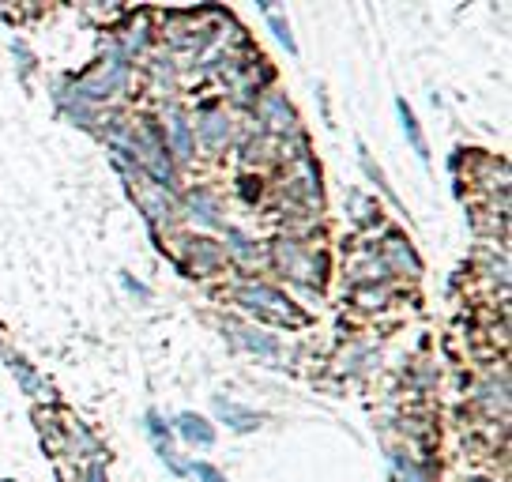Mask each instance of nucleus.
Wrapping results in <instances>:
<instances>
[{
  "instance_id": "obj_1",
  "label": "nucleus",
  "mask_w": 512,
  "mask_h": 482,
  "mask_svg": "<svg viewBox=\"0 0 512 482\" xmlns=\"http://www.w3.org/2000/svg\"><path fill=\"white\" fill-rule=\"evenodd\" d=\"M238 306H245L256 321H272V324H287V328H302L305 313L294 302H290L283 290L264 287V283H245L238 290Z\"/></svg>"
},
{
  "instance_id": "obj_2",
  "label": "nucleus",
  "mask_w": 512,
  "mask_h": 482,
  "mask_svg": "<svg viewBox=\"0 0 512 482\" xmlns=\"http://www.w3.org/2000/svg\"><path fill=\"white\" fill-rule=\"evenodd\" d=\"M211 407H215L219 422H223L226 430H234V434H253V430H260V422H264V415H260V411L245 407V403L226 400V396H215V400H211Z\"/></svg>"
},
{
  "instance_id": "obj_3",
  "label": "nucleus",
  "mask_w": 512,
  "mask_h": 482,
  "mask_svg": "<svg viewBox=\"0 0 512 482\" xmlns=\"http://www.w3.org/2000/svg\"><path fill=\"white\" fill-rule=\"evenodd\" d=\"M162 136H166V147L174 151L177 159H192V151H196V140H192L189 117H185V113H181V110L166 113V129H162Z\"/></svg>"
},
{
  "instance_id": "obj_4",
  "label": "nucleus",
  "mask_w": 512,
  "mask_h": 482,
  "mask_svg": "<svg viewBox=\"0 0 512 482\" xmlns=\"http://www.w3.org/2000/svg\"><path fill=\"white\" fill-rule=\"evenodd\" d=\"M177 434L185 437L189 445H196V449H211V445H215V426H211V418L196 415V411H181V415H177Z\"/></svg>"
},
{
  "instance_id": "obj_5",
  "label": "nucleus",
  "mask_w": 512,
  "mask_h": 482,
  "mask_svg": "<svg viewBox=\"0 0 512 482\" xmlns=\"http://www.w3.org/2000/svg\"><path fill=\"white\" fill-rule=\"evenodd\" d=\"M234 328V339H238L245 351L260 354V358H279L283 354V343L268 332H260V328H245V324H230Z\"/></svg>"
},
{
  "instance_id": "obj_6",
  "label": "nucleus",
  "mask_w": 512,
  "mask_h": 482,
  "mask_svg": "<svg viewBox=\"0 0 512 482\" xmlns=\"http://www.w3.org/2000/svg\"><path fill=\"white\" fill-rule=\"evenodd\" d=\"M384 268H396V272H411L415 275L422 264H418L415 249L407 245V238L403 234H388V241H384Z\"/></svg>"
},
{
  "instance_id": "obj_7",
  "label": "nucleus",
  "mask_w": 512,
  "mask_h": 482,
  "mask_svg": "<svg viewBox=\"0 0 512 482\" xmlns=\"http://www.w3.org/2000/svg\"><path fill=\"white\" fill-rule=\"evenodd\" d=\"M396 113H400V125H403V136H407V144H411V151L418 155V162H430V147H426V132H422V125H418L415 110L403 102V98H396Z\"/></svg>"
},
{
  "instance_id": "obj_8",
  "label": "nucleus",
  "mask_w": 512,
  "mask_h": 482,
  "mask_svg": "<svg viewBox=\"0 0 512 482\" xmlns=\"http://www.w3.org/2000/svg\"><path fill=\"white\" fill-rule=\"evenodd\" d=\"M260 117H268L272 129H294V106L279 91L260 98Z\"/></svg>"
},
{
  "instance_id": "obj_9",
  "label": "nucleus",
  "mask_w": 512,
  "mask_h": 482,
  "mask_svg": "<svg viewBox=\"0 0 512 482\" xmlns=\"http://www.w3.org/2000/svg\"><path fill=\"white\" fill-rule=\"evenodd\" d=\"M189 215L200 219L204 226H226L223 215H219V200H215L208 189H196V193L189 196Z\"/></svg>"
},
{
  "instance_id": "obj_10",
  "label": "nucleus",
  "mask_w": 512,
  "mask_h": 482,
  "mask_svg": "<svg viewBox=\"0 0 512 482\" xmlns=\"http://www.w3.org/2000/svg\"><path fill=\"white\" fill-rule=\"evenodd\" d=\"M260 12L268 16V27H272V34L279 38V46L287 49V57H298V42H294V31H290L287 16H279L272 4H260Z\"/></svg>"
},
{
  "instance_id": "obj_11",
  "label": "nucleus",
  "mask_w": 512,
  "mask_h": 482,
  "mask_svg": "<svg viewBox=\"0 0 512 482\" xmlns=\"http://www.w3.org/2000/svg\"><path fill=\"white\" fill-rule=\"evenodd\" d=\"M200 136H204V144L208 147L226 144V136H230V121H226L223 113H208V117H200Z\"/></svg>"
},
{
  "instance_id": "obj_12",
  "label": "nucleus",
  "mask_w": 512,
  "mask_h": 482,
  "mask_svg": "<svg viewBox=\"0 0 512 482\" xmlns=\"http://www.w3.org/2000/svg\"><path fill=\"white\" fill-rule=\"evenodd\" d=\"M144 430L151 434V441H155V452L174 449V434H170V426H166V418H162L159 411H147V415H144Z\"/></svg>"
},
{
  "instance_id": "obj_13",
  "label": "nucleus",
  "mask_w": 512,
  "mask_h": 482,
  "mask_svg": "<svg viewBox=\"0 0 512 482\" xmlns=\"http://www.w3.org/2000/svg\"><path fill=\"white\" fill-rule=\"evenodd\" d=\"M8 370L16 373L19 377V385H23V392H42V381H38V373L31 370V366H27V362H23V358H19V354H8Z\"/></svg>"
},
{
  "instance_id": "obj_14",
  "label": "nucleus",
  "mask_w": 512,
  "mask_h": 482,
  "mask_svg": "<svg viewBox=\"0 0 512 482\" xmlns=\"http://www.w3.org/2000/svg\"><path fill=\"white\" fill-rule=\"evenodd\" d=\"M362 170H366L369 181H373V185H377V189H381V193L388 196V200H392V208H400V196H396L392 189H388V181H384V174L377 170V166H373V159H369L366 151H362Z\"/></svg>"
},
{
  "instance_id": "obj_15",
  "label": "nucleus",
  "mask_w": 512,
  "mask_h": 482,
  "mask_svg": "<svg viewBox=\"0 0 512 482\" xmlns=\"http://www.w3.org/2000/svg\"><path fill=\"white\" fill-rule=\"evenodd\" d=\"M226 245H230L238 257H256V241H249L241 230H234V226H226Z\"/></svg>"
},
{
  "instance_id": "obj_16",
  "label": "nucleus",
  "mask_w": 512,
  "mask_h": 482,
  "mask_svg": "<svg viewBox=\"0 0 512 482\" xmlns=\"http://www.w3.org/2000/svg\"><path fill=\"white\" fill-rule=\"evenodd\" d=\"M189 471H192V475H196L200 482H226L223 471H219L215 464H208V460H196V464H192Z\"/></svg>"
},
{
  "instance_id": "obj_17",
  "label": "nucleus",
  "mask_w": 512,
  "mask_h": 482,
  "mask_svg": "<svg viewBox=\"0 0 512 482\" xmlns=\"http://www.w3.org/2000/svg\"><path fill=\"white\" fill-rule=\"evenodd\" d=\"M121 287H125L132 298H140V302H151V298H155V290L147 287V283H140V279H132V275H121Z\"/></svg>"
},
{
  "instance_id": "obj_18",
  "label": "nucleus",
  "mask_w": 512,
  "mask_h": 482,
  "mask_svg": "<svg viewBox=\"0 0 512 482\" xmlns=\"http://www.w3.org/2000/svg\"><path fill=\"white\" fill-rule=\"evenodd\" d=\"M87 482H106V464L95 460V464L87 467Z\"/></svg>"
},
{
  "instance_id": "obj_19",
  "label": "nucleus",
  "mask_w": 512,
  "mask_h": 482,
  "mask_svg": "<svg viewBox=\"0 0 512 482\" xmlns=\"http://www.w3.org/2000/svg\"><path fill=\"white\" fill-rule=\"evenodd\" d=\"M475 482H490V479H475Z\"/></svg>"
}]
</instances>
